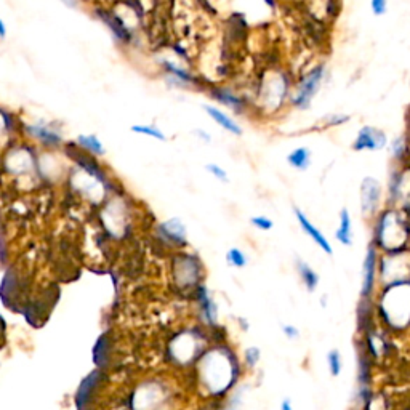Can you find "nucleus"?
<instances>
[{
    "label": "nucleus",
    "instance_id": "nucleus-15",
    "mask_svg": "<svg viewBox=\"0 0 410 410\" xmlns=\"http://www.w3.org/2000/svg\"><path fill=\"white\" fill-rule=\"evenodd\" d=\"M335 237L341 245H346V247L352 245V221H351V213L346 207H343L340 210V225H338Z\"/></svg>",
    "mask_w": 410,
    "mask_h": 410
},
{
    "label": "nucleus",
    "instance_id": "nucleus-7",
    "mask_svg": "<svg viewBox=\"0 0 410 410\" xmlns=\"http://www.w3.org/2000/svg\"><path fill=\"white\" fill-rule=\"evenodd\" d=\"M159 236L170 245H186L188 244V230L181 218H170L159 225Z\"/></svg>",
    "mask_w": 410,
    "mask_h": 410
},
{
    "label": "nucleus",
    "instance_id": "nucleus-22",
    "mask_svg": "<svg viewBox=\"0 0 410 410\" xmlns=\"http://www.w3.org/2000/svg\"><path fill=\"white\" fill-rule=\"evenodd\" d=\"M132 132L140 133V135H145V136L156 138V140H160V141H165L167 140L165 133L162 132L160 128H157L154 125H133L132 127Z\"/></svg>",
    "mask_w": 410,
    "mask_h": 410
},
{
    "label": "nucleus",
    "instance_id": "nucleus-12",
    "mask_svg": "<svg viewBox=\"0 0 410 410\" xmlns=\"http://www.w3.org/2000/svg\"><path fill=\"white\" fill-rule=\"evenodd\" d=\"M197 302L200 306V314L207 324H217L218 319V308L215 300L210 297L207 287H200L197 292Z\"/></svg>",
    "mask_w": 410,
    "mask_h": 410
},
{
    "label": "nucleus",
    "instance_id": "nucleus-32",
    "mask_svg": "<svg viewBox=\"0 0 410 410\" xmlns=\"http://www.w3.org/2000/svg\"><path fill=\"white\" fill-rule=\"evenodd\" d=\"M5 37H7V25L5 21L0 18V39H5Z\"/></svg>",
    "mask_w": 410,
    "mask_h": 410
},
{
    "label": "nucleus",
    "instance_id": "nucleus-30",
    "mask_svg": "<svg viewBox=\"0 0 410 410\" xmlns=\"http://www.w3.org/2000/svg\"><path fill=\"white\" fill-rule=\"evenodd\" d=\"M284 335L289 338V340H295V338L300 337V330L295 326H290V324H284L282 326Z\"/></svg>",
    "mask_w": 410,
    "mask_h": 410
},
{
    "label": "nucleus",
    "instance_id": "nucleus-3",
    "mask_svg": "<svg viewBox=\"0 0 410 410\" xmlns=\"http://www.w3.org/2000/svg\"><path fill=\"white\" fill-rule=\"evenodd\" d=\"M326 79V66H316V68L309 71V73L304 75V77L300 80L297 90L292 95V104L297 109H302V111H306V109L311 108L313 98L316 97L319 88Z\"/></svg>",
    "mask_w": 410,
    "mask_h": 410
},
{
    "label": "nucleus",
    "instance_id": "nucleus-29",
    "mask_svg": "<svg viewBox=\"0 0 410 410\" xmlns=\"http://www.w3.org/2000/svg\"><path fill=\"white\" fill-rule=\"evenodd\" d=\"M391 151H393V156L396 157V159H402L404 152H405V145H404L402 138H396V140L393 141V145H391Z\"/></svg>",
    "mask_w": 410,
    "mask_h": 410
},
{
    "label": "nucleus",
    "instance_id": "nucleus-21",
    "mask_svg": "<svg viewBox=\"0 0 410 410\" xmlns=\"http://www.w3.org/2000/svg\"><path fill=\"white\" fill-rule=\"evenodd\" d=\"M226 261H228V265L232 266V268H237V269L245 268V266L249 265V258H247V255L241 249H237V247H232V249L228 250Z\"/></svg>",
    "mask_w": 410,
    "mask_h": 410
},
{
    "label": "nucleus",
    "instance_id": "nucleus-27",
    "mask_svg": "<svg viewBox=\"0 0 410 410\" xmlns=\"http://www.w3.org/2000/svg\"><path fill=\"white\" fill-rule=\"evenodd\" d=\"M260 357H261V352L256 346L247 348L245 350V362L249 367H255L256 364H258Z\"/></svg>",
    "mask_w": 410,
    "mask_h": 410
},
{
    "label": "nucleus",
    "instance_id": "nucleus-1",
    "mask_svg": "<svg viewBox=\"0 0 410 410\" xmlns=\"http://www.w3.org/2000/svg\"><path fill=\"white\" fill-rule=\"evenodd\" d=\"M200 378L207 389L213 394L223 393L230 388L234 378V367L226 352L223 351H210L204 357L199 367Z\"/></svg>",
    "mask_w": 410,
    "mask_h": 410
},
{
    "label": "nucleus",
    "instance_id": "nucleus-20",
    "mask_svg": "<svg viewBox=\"0 0 410 410\" xmlns=\"http://www.w3.org/2000/svg\"><path fill=\"white\" fill-rule=\"evenodd\" d=\"M327 365H328V372L333 378L341 375L343 372V357L341 352L338 350H330L327 352Z\"/></svg>",
    "mask_w": 410,
    "mask_h": 410
},
{
    "label": "nucleus",
    "instance_id": "nucleus-14",
    "mask_svg": "<svg viewBox=\"0 0 410 410\" xmlns=\"http://www.w3.org/2000/svg\"><path fill=\"white\" fill-rule=\"evenodd\" d=\"M27 132H29L34 138H37L40 143H44V145H49V146L60 145L61 140H63V136H61L58 132H55L53 128L44 125V123H32V125L27 127Z\"/></svg>",
    "mask_w": 410,
    "mask_h": 410
},
{
    "label": "nucleus",
    "instance_id": "nucleus-4",
    "mask_svg": "<svg viewBox=\"0 0 410 410\" xmlns=\"http://www.w3.org/2000/svg\"><path fill=\"white\" fill-rule=\"evenodd\" d=\"M376 274H378V250L376 245L372 244L367 247L364 265H362V284H361V298L369 300L375 290Z\"/></svg>",
    "mask_w": 410,
    "mask_h": 410
},
{
    "label": "nucleus",
    "instance_id": "nucleus-2",
    "mask_svg": "<svg viewBox=\"0 0 410 410\" xmlns=\"http://www.w3.org/2000/svg\"><path fill=\"white\" fill-rule=\"evenodd\" d=\"M376 242L374 244L381 245L386 250H399L405 245L407 241V230H405L399 215L393 210L385 212L380 217L378 225L375 230Z\"/></svg>",
    "mask_w": 410,
    "mask_h": 410
},
{
    "label": "nucleus",
    "instance_id": "nucleus-10",
    "mask_svg": "<svg viewBox=\"0 0 410 410\" xmlns=\"http://www.w3.org/2000/svg\"><path fill=\"white\" fill-rule=\"evenodd\" d=\"M287 80H285L284 75H276V77H271L269 82L266 84V87L261 90V93L265 95L266 103L265 104H280L284 99V95L287 92Z\"/></svg>",
    "mask_w": 410,
    "mask_h": 410
},
{
    "label": "nucleus",
    "instance_id": "nucleus-26",
    "mask_svg": "<svg viewBox=\"0 0 410 410\" xmlns=\"http://www.w3.org/2000/svg\"><path fill=\"white\" fill-rule=\"evenodd\" d=\"M346 122H350V116H346V114H328V116L324 119V123H326L327 127H338Z\"/></svg>",
    "mask_w": 410,
    "mask_h": 410
},
{
    "label": "nucleus",
    "instance_id": "nucleus-8",
    "mask_svg": "<svg viewBox=\"0 0 410 410\" xmlns=\"http://www.w3.org/2000/svg\"><path fill=\"white\" fill-rule=\"evenodd\" d=\"M164 400L162 389L154 383L141 386L133 398V409L135 410H157Z\"/></svg>",
    "mask_w": 410,
    "mask_h": 410
},
{
    "label": "nucleus",
    "instance_id": "nucleus-25",
    "mask_svg": "<svg viewBox=\"0 0 410 410\" xmlns=\"http://www.w3.org/2000/svg\"><path fill=\"white\" fill-rule=\"evenodd\" d=\"M252 226H255L260 231H269L274 228V223L268 217H252L250 218Z\"/></svg>",
    "mask_w": 410,
    "mask_h": 410
},
{
    "label": "nucleus",
    "instance_id": "nucleus-9",
    "mask_svg": "<svg viewBox=\"0 0 410 410\" xmlns=\"http://www.w3.org/2000/svg\"><path fill=\"white\" fill-rule=\"evenodd\" d=\"M293 213H295V218H297L298 225L302 226V230L304 231V234L311 237V239L314 241V244H316L319 249H322L324 252H326L327 255H332L333 254V249H332V244L328 242V239L326 236L322 234V231L319 230L317 226H314V223L309 220V218L304 215L303 210H300L298 207L293 208Z\"/></svg>",
    "mask_w": 410,
    "mask_h": 410
},
{
    "label": "nucleus",
    "instance_id": "nucleus-5",
    "mask_svg": "<svg viewBox=\"0 0 410 410\" xmlns=\"http://www.w3.org/2000/svg\"><path fill=\"white\" fill-rule=\"evenodd\" d=\"M388 145V136L383 130L375 127H362L357 132L356 140L352 143V149L354 151H380Z\"/></svg>",
    "mask_w": 410,
    "mask_h": 410
},
{
    "label": "nucleus",
    "instance_id": "nucleus-24",
    "mask_svg": "<svg viewBox=\"0 0 410 410\" xmlns=\"http://www.w3.org/2000/svg\"><path fill=\"white\" fill-rule=\"evenodd\" d=\"M205 170H207L208 173H212L213 176H215V178L218 181H221V183H228V181H230V176H228V171L225 169H223V167H220V165L208 164V165H205Z\"/></svg>",
    "mask_w": 410,
    "mask_h": 410
},
{
    "label": "nucleus",
    "instance_id": "nucleus-11",
    "mask_svg": "<svg viewBox=\"0 0 410 410\" xmlns=\"http://www.w3.org/2000/svg\"><path fill=\"white\" fill-rule=\"evenodd\" d=\"M204 109L205 112H207L208 116H210L213 121L223 128V130L230 132L232 135H237V136L242 135V128L239 123H237L231 116H228V114L223 112L221 109H218L217 106H210V104H205Z\"/></svg>",
    "mask_w": 410,
    "mask_h": 410
},
{
    "label": "nucleus",
    "instance_id": "nucleus-28",
    "mask_svg": "<svg viewBox=\"0 0 410 410\" xmlns=\"http://www.w3.org/2000/svg\"><path fill=\"white\" fill-rule=\"evenodd\" d=\"M370 8H372V13H374L375 16H381V15H385L386 10H388V3H386L385 0H372Z\"/></svg>",
    "mask_w": 410,
    "mask_h": 410
},
{
    "label": "nucleus",
    "instance_id": "nucleus-18",
    "mask_svg": "<svg viewBox=\"0 0 410 410\" xmlns=\"http://www.w3.org/2000/svg\"><path fill=\"white\" fill-rule=\"evenodd\" d=\"M77 143L79 146H82L84 149H87L88 152H92L93 156H104V152H106L103 143L99 141L97 135H79Z\"/></svg>",
    "mask_w": 410,
    "mask_h": 410
},
{
    "label": "nucleus",
    "instance_id": "nucleus-23",
    "mask_svg": "<svg viewBox=\"0 0 410 410\" xmlns=\"http://www.w3.org/2000/svg\"><path fill=\"white\" fill-rule=\"evenodd\" d=\"M164 64H165V68L169 69V73L171 75H173L175 79L181 80V82H183V85H189L191 82H193V77H191V75L188 73H186L184 69H181L176 64L171 63V61H164Z\"/></svg>",
    "mask_w": 410,
    "mask_h": 410
},
{
    "label": "nucleus",
    "instance_id": "nucleus-17",
    "mask_svg": "<svg viewBox=\"0 0 410 410\" xmlns=\"http://www.w3.org/2000/svg\"><path fill=\"white\" fill-rule=\"evenodd\" d=\"M297 271L308 292H314L319 285V274L311 268V265H308L303 260H297Z\"/></svg>",
    "mask_w": 410,
    "mask_h": 410
},
{
    "label": "nucleus",
    "instance_id": "nucleus-19",
    "mask_svg": "<svg viewBox=\"0 0 410 410\" xmlns=\"http://www.w3.org/2000/svg\"><path fill=\"white\" fill-rule=\"evenodd\" d=\"M215 98L218 101L225 103L226 106H230L231 109H234V111H242V106H244V103H242V99L231 92V90H218L215 93Z\"/></svg>",
    "mask_w": 410,
    "mask_h": 410
},
{
    "label": "nucleus",
    "instance_id": "nucleus-16",
    "mask_svg": "<svg viewBox=\"0 0 410 410\" xmlns=\"http://www.w3.org/2000/svg\"><path fill=\"white\" fill-rule=\"evenodd\" d=\"M287 162L289 165L293 167L295 170H300V171L308 170L309 165H311V149L304 146L297 147V149H293L287 156Z\"/></svg>",
    "mask_w": 410,
    "mask_h": 410
},
{
    "label": "nucleus",
    "instance_id": "nucleus-6",
    "mask_svg": "<svg viewBox=\"0 0 410 410\" xmlns=\"http://www.w3.org/2000/svg\"><path fill=\"white\" fill-rule=\"evenodd\" d=\"M381 200V184L372 176H365L361 183V208L365 217L374 215Z\"/></svg>",
    "mask_w": 410,
    "mask_h": 410
},
{
    "label": "nucleus",
    "instance_id": "nucleus-13",
    "mask_svg": "<svg viewBox=\"0 0 410 410\" xmlns=\"http://www.w3.org/2000/svg\"><path fill=\"white\" fill-rule=\"evenodd\" d=\"M195 351V341L194 338L184 333V335H180L176 340L171 343V352L180 362H188L191 357L194 356Z\"/></svg>",
    "mask_w": 410,
    "mask_h": 410
},
{
    "label": "nucleus",
    "instance_id": "nucleus-31",
    "mask_svg": "<svg viewBox=\"0 0 410 410\" xmlns=\"http://www.w3.org/2000/svg\"><path fill=\"white\" fill-rule=\"evenodd\" d=\"M280 410H295L292 405V400H290L289 398H285L282 402H280Z\"/></svg>",
    "mask_w": 410,
    "mask_h": 410
}]
</instances>
